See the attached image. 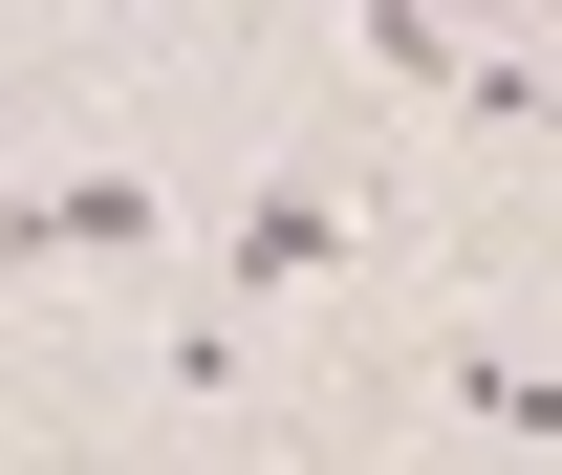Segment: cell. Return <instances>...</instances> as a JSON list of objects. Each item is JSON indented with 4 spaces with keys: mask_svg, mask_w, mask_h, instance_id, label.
Here are the masks:
<instances>
[{
    "mask_svg": "<svg viewBox=\"0 0 562 475\" xmlns=\"http://www.w3.org/2000/svg\"><path fill=\"white\" fill-rule=\"evenodd\" d=\"M432 22H454V44H476V22H519V0H432Z\"/></svg>",
    "mask_w": 562,
    "mask_h": 475,
    "instance_id": "cell-4",
    "label": "cell"
},
{
    "mask_svg": "<svg viewBox=\"0 0 562 475\" xmlns=\"http://www.w3.org/2000/svg\"><path fill=\"white\" fill-rule=\"evenodd\" d=\"M347 66H368V87H454V66H476V44H454L432 0H347Z\"/></svg>",
    "mask_w": 562,
    "mask_h": 475,
    "instance_id": "cell-3",
    "label": "cell"
},
{
    "mask_svg": "<svg viewBox=\"0 0 562 475\" xmlns=\"http://www.w3.org/2000/svg\"><path fill=\"white\" fill-rule=\"evenodd\" d=\"M347 260V195H325V173H281V195H238V238H216V325H260L281 281H325Z\"/></svg>",
    "mask_w": 562,
    "mask_h": 475,
    "instance_id": "cell-2",
    "label": "cell"
},
{
    "mask_svg": "<svg viewBox=\"0 0 562 475\" xmlns=\"http://www.w3.org/2000/svg\"><path fill=\"white\" fill-rule=\"evenodd\" d=\"M173 238V173H44V195H0V281L22 260H131Z\"/></svg>",
    "mask_w": 562,
    "mask_h": 475,
    "instance_id": "cell-1",
    "label": "cell"
}]
</instances>
